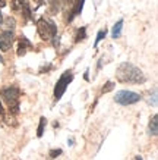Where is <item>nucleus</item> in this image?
I'll list each match as a JSON object with an SVG mask.
<instances>
[{
  "label": "nucleus",
  "mask_w": 158,
  "mask_h": 160,
  "mask_svg": "<svg viewBox=\"0 0 158 160\" xmlns=\"http://www.w3.org/2000/svg\"><path fill=\"white\" fill-rule=\"evenodd\" d=\"M116 78L120 82H127V84H142L146 81V77L139 68L129 62H123L119 65Z\"/></svg>",
  "instance_id": "nucleus-1"
},
{
  "label": "nucleus",
  "mask_w": 158,
  "mask_h": 160,
  "mask_svg": "<svg viewBox=\"0 0 158 160\" xmlns=\"http://www.w3.org/2000/svg\"><path fill=\"white\" fill-rule=\"evenodd\" d=\"M0 96L3 97V100L6 102L7 107H9L10 113L16 115L19 112V90L16 87H6L2 90Z\"/></svg>",
  "instance_id": "nucleus-2"
},
{
  "label": "nucleus",
  "mask_w": 158,
  "mask_h": 160,
  "mask_svg": "<svg viewBox=\"0 0 158 160\" xmlns=\"http://www.w3.org/2000/svg\"><path fill=\"white\" fill-rule=\"evenodd\" d=\"M37 31H38V35L45 41H50L56 37L57 34V28L54 22L45 19V18H41V19L37 21Z\"/></svg>",
  "instance_id": "nucleus-3"
},
{
  "label": "nucleus",
  "mask_w": 158,
  "mask_h": 160,
  "mask_svg": "<svg viewBox=\"0 0 158 160\" xmlns=\"http://www.w3.org/2000/svg\"><path fill=\"white\" fill-rule=\"evenodd\" d=\"M141 100V96L138 92L129 91V90H120L119 92H116L114 102L120 106H129V104H135Z\"/></svg>",
  "instance_id": "nucleus-4"
},
{
  "label": "nucleus",
  "mask_w": 158,
  "mask_h": 160,
  "mask_svg": "<svg viewBox=\"0 0 158 160\" xmlns=\"http://www.w3.org/2000/svg\"><path fill=\"white\" fill-rule=\"evenodd\" d=\"M72 79H73V73L70 72V71H66L62 77L59 78L57 84H56V87H54V98H56V100H60V98H62V96L65 94V91H66L67 85L72 82Z\"/></svg>",
  "instance_id": "nucleus-5"
},
{
  "label": "nucleus",
  "mask_w": 158,
  "mask_h": 160,
  "mask_svg": "<svg viewBox=\"0 0 158 160\" xmlns=\"http://www.w3.org/2000/svg\"><path fill=\"white\" fill-rule=\"evenodd\" d=\"M13 44V34L12 31H5L0 34V50L2 52H7Z\"/></svg>",
  "instance_id": "nucleus-6"
},
{
  "label": "nucleus",
  "mask_w": 158,
  "mask_h": 160,
  "mask_svg": "<svg viewBox=\"0 0 158 160\" xmlns=\"http://www.w3.org/2000/svg\"><path fill=\"white\" fill-rule=\"evenodd\" d=\"M29 47H31V43H29L25 37H22V38L19 40V44H18V56H24Z\"/></svg>",
  "instance_id": "nucleus-7"
},
{
  "label": "nucleus",
  "mask_w": 158,
  "mask_h": 160,
  "mask_svg": "<svg viewBox=\"0 0 158 160\" xmlns=\"http://www.w3.org/2000/svg\"><path fill=\"white\" fill-rule=\"evenodd\" d=\"M84 3H85V0H76V5H75V8L72 9V12H70V16H69V21H72L76 15H79L82 12V9H84Z\"/></svg>",
  "instance_id": "nucleus-8"
},
{
  "label": "nucleus",
  "mask_w": 158,
  "mask_h": 160,
  "mask_svg": "<svg viewBox=\"0 0 158 160\" xmlns=\"http://www.w3.org/2000/svg\"><path fill=\"white\" fill-rule=\"evenodd\" d=\"M29 5L28 0H12V9L13 10H24Z\"/></svg>",
  "instance_id": "nucleus-9"
},
{
  "label": "nucleus",
  "mask_w": 158,
  "mask_h": 160,
  "mask_svg": "<svg viewBox=\"0 0 158 160\" xmlns=\"http://www.w3.org/2000/svg\"><path fill=\"white\" fill-rule=\"evenodd\" d=\"M149 134L151 135H157L158 134V116L154 115L149 121Z\"/></svg>",
  "instance_id": "nucleus-10"
},
{
  "label": "nucleus",
  "mask_w": 158,
  "mask_h": 160,
  "mask_svg": "<svg viewBox=\"0 0 158 160\" xmlns=\"http://www.w3.org/2000/svg\"><path fill=\"white\" fill-rule=\"evenodd\" d=\"M122 28H123V21H119V22H117V24L113 27L111 37H113V38H119L120 34H122Z\"/></svg>",
  "instance_id": "nucleus-11"
},
{
  "label": "nucleus",
  "mask_w": 158,
  "mask_h": 160,
  "mask_svg": "<svg viewBox=\"0 0 158 160\" xmlns=\"http://www.w3.org/2000/svg\"><path fill=\"white\" fill-rule=\"evenodd\" d=\"M45 123H47L45 118H40V125H38V131H37V137H38V138H41V137H43L44 128H45Z\"/></svg>",
  "instance_id": "nucleus-12"
},
{
  "label": "nucleus",
  "mask_w": 158,
  "mask_h": 160,
  "mask_svg": "<svg viewBox=\"0 0 158 160\" xmlns=\"http://www.w3.org/2000/svg\"><path fill=\"white\" fill-rule=\"evenodd\" d=\"M86 38V28L85 27H82V28L78 29V34H76V38H75V41H81V40H85Z\"/></svg>",
  "instance_id": "nucleus-13"
},
{
  "label": "nucleus",
  "mask_w": 158,
  "mask_h": 160,
  "mask_svg": "<svg viewBox=\"0 0 158 160\" xmlns=\"http://www.w3.org/2000/svg\"><path fill=\"white\" fill-rule=\"evenodd\" d=\"M105 34H107V29H100V31H98V34H97V40H95V47L97 46H98V43H100L101 40L104 38L105 37Z\"/></svg>",
  "instance_id": "nucleus-14"
},
{
  "label": "nucleus",
  "mask_w": 158,
  "mask_h": 160,
  "mask_svg": "<svg viewBox=\"0 0 158 160\" xmlns=\"http://www.w3.org/2000/svg\"><path fill=\"white\" fill-rule=\"evenodd\" d=\"M114 88V82H111V81H108V82L105 84L104 87H103V90H101V92L104 94V92H108V91H111Z\"/></svg>",
  "instance_id": "nucleus-15"
},
{
  "label": "nucleus",
  "mask_w": 158,
  "mask_h": 160,
  "mask_svg": "<svg viewBox=\"0 0 158 160\" xmlns=\"http://www.w3.org/2000/svg\"><path fill=\"white\" fill-rule=\"evenodd\" d=\"M62 153H63L62 148H57V150H50V153H48V154H50V157H51V159H56V157H59Z\"/></svg>",
  "instance_id": "nucleus-16"
},
{
  "label": "nucleus",
  "mask_w": 158,
  "mask_h": 160,
  "mask_svg": "<svg viewBox=\"0 0 158 160\" xmlns=\"http://www.w3.org/2000/svg\"><path fill=\"white\" fill-rule=\"evenodd\" d=\"M5 22H6V25H7V27H9L10 29H13V28H15V19H13V18H7V19L5 21Z\"/></svg>",
  "instance_id": "nucleus-17"
},
{
  "label": "nucleus",
  "mask_w": 158,
  "mask_h": 160,
  "mask_svg": "<svg viewBox=\"0 0 158 160\" xmlns=\"http://www.w3.org/2000/svg\"><path fill=\"white\" fill-rule=\"evenodd\" d=\"M152 104L157 106V90H154V94H152Z\"/></svg>",
  "instance_id": "nucleus-18"
},
{
  "label": "nucleus",
  "mask_w": 158,
  "mask_h": 160,
  "mask_svg": "<svg viewBox=\"0 0 158 160\" xmlns=\"http://www.w3.org/2000/svg\"><path fill=\"white\" fill-rule=\"evenodd\" d=\"M0 116L5 119V110H3V107H2V102H0Z\"/></svg>",
  "instance_id": "nucleus-19"
},
{
  "label": "nucleus",
  "mask_w": 158,
  "mask_h": 160,
  "mask_svg": "<svg viewBox=\"0 0 158 160\" xmlns=\"http://www.w3.org/2000/svg\"><path fill=\"white\" fill-rule=\"evenodd\" d=\"M6 6V0H0V8H5Z\"/></svg>",
  "instance_id": "nucleus-20"
},
{
  "label": "nucleus",
  "mask_w": 158,
  "mask_h": 160,
  "mask_svg": "<svg viewBox=\"0 0 158 160\" xmlns=\"http://www.w3.org/2000/svg\"><path fill=\"white\" fill-rule=\"evenodd\" d=\"M135 160H142V157H139L138 156V157H135Z\"/></svg>",
  "instance_id": "nucleus-21"
},
{
  "label": "nucleus",
  "mask_w": 158,
  "mask_h": 160,
  "mask_svg": "<svg viewBox=\"0 0 158 160\" xmlns=\"http://www.w3.org/2000/svg\"><path fill=\"white\" fill-rule=\"evenodd\" d=\"M2 21H3V16H2V13H0V24H2Z\"/></svg>",
  "instance_id": "nucleus-22"
},
{
  "label": "nucleus",
  "mask_w": 158,
  "mask_h": 160,
  "mask_svg": "<svg viewBox=\"0 0 158 160\" xmlns=\"http://www.w3.org/2000/svg\"><path fill=\"white\" fill-rule=\"evenodd\" d=\"M63 2H67V3H69V2H72V0H63Z\"/></svg>",
  "instance_id": "nucleus-23"
}]
</instances>
